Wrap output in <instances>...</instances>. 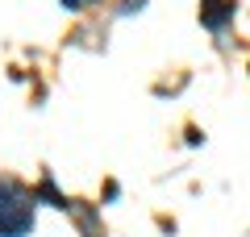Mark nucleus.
<instances>
[{"label":"nucleus","mask_w":250,"mask_h":237,"mask_svg":"<svg viewBox=\"0 0 250 237\" xmlns=\"http://www.w3.org/2000/svg\"><path fill=\"white\" fill-rule=\"evenodd\" d=\"M38 220L34 192L17 175H0V237H29Z\"/></svg>","instance_id":"f257e3e1"},{"label":"nucleus","mask_w":250,"mask_h":237,"mask_svg":"<svg viewBox=\"0 0 250 237\" xmlns=\"http://www.w3.org/2000/svg\"><path fill=\"white\" fill-rule=\"evenodd\" d=\"M233 13H238V4H233V0H205V4H200V21H205L213 34H221V29L229 25Z\"/></svg>","instance_id":"f03ea898"},{"label":"nucleus","mask_w":250,"mask_h":237,"mask_svg":"<svg viewBox=\"0 0 250 237\" xmlns=\"http://www.w3.org/2000/svg\"><path fill=\"white\" fill-rule=\"evenodd\" d=\"M67 212L75 217V225H80V233H83V237H104L100 212L92 208V204H83V200H71V204H67Z\"/></svg>","instance_id":"7ed1b4c3"},{"label":"nucleus","mask_w":250,"mask_h":237,"mask_svg":"<svg viewBox=\"0 0 250 237\" xmlns=\"http://www.w3.org/2000/svg\"><path fill=\"white\" fill-rule=\"evenodd\" d=\"M142 9H146V0H121V9H117V13L125 17V13H142Z\"/></svg>","instance_id":"20e7f679"},{"label":"nucleus","mask_w":250,"mask_h":237,"mask_svg":"<svg viewBox=\"0 0 250 237\" xmlns=\"http://www.w3.org/2000/svg\"><path fill=\"white\" fill-rule=\"evenodd\" d=\"M67 9H88V4H96V0H62Z\"/></svg>","instance_id":"39448f33"}]
</instances>
